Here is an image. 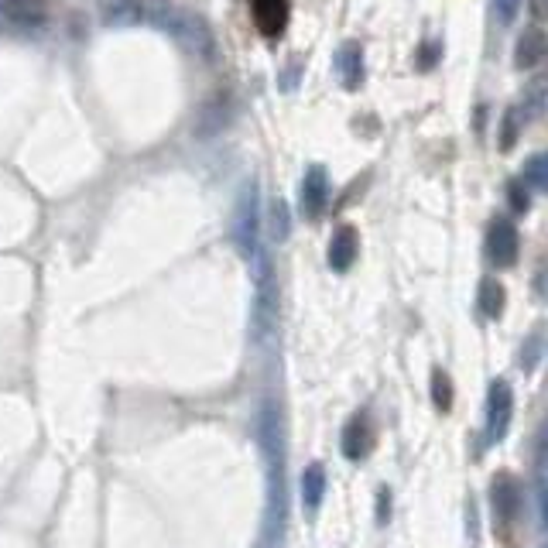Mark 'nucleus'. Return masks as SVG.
Instances as JSON below:
<instances>
[{"instance_id":"obj_2","label":"nucleus","mask_w":548,"mask_h":548,"mask_svg":"<svg viewBox=\"0 0 548 548\" xmlns=\"http://www.w3.org/2000/svg\"><path fill=\"white\" fill-rule=\"evenodd\" d=\"M168 35L179 42L185 52L196 55L199 62H216L220 59V48H216V38H213V28L199 18V14H189V11H175V14H161L155 18Z\"/></svg>"},{"instance_id":"obj_8","label":"nucleus","mask_w":548,"mask_h":548,"mask_svg":"<svg viewBox=\"0 0 548 548\" xmlns=\"http://www.w3.org/2000/svg\"><path fill=\"white\" fill-rule=\"evenodd\" d=\"M360 254V237L353 227H343L333 233V240H329V268L333 271H350L353 261H357Z\"/></svg>"},{"instance_id":"obj_11","label":"nucleus","mask_w":548,"mask_h":548,"mask_svg":"<svg viewBox=\"0 0 548 548\" xmlns=\"http://www.w3.org/2000/svg\"><path fill=\"white\" fill-rule=\"evenodd\" d=\"M490 497H494V511L501 521H514V514H518L521 507V487L514 483L507 473H501L494 483H490Z\"/></svg>"},{"instance_id":"obj_4","label":"nucleus","mask_w":548,"mask_h":548,"mask_svg":"<svg viewBox=\"0 0 548 548\" xmlns=\"http://www.w3.org/2000/svg\"><path fill=\"white\" fill-rule=\"evenodd\" d=\"M511 415H514V391L507 381L490 384V398H487V435L490 439H504L511 429Z\"/></svg>"},{"instance_id":"obj_17","label":"nucleus","mask_w":548,"mask_h":548,"mask_svg":"<svg viewBox=\"0 0 548 548\" xmlns=\"http://www.w3.org/2000/svg\"><path fill=\"white\" fill-rule=\"evenodd\" d=\"M525 182L531 185V189L545 192L548 196V151H542V155H531L525 161Z\"/></svg>"},{"instance_id":"obj_21","label":"nucleus","mask_w":548,"mask_h":548,"mask_svg":"<svg viewBox=\"0 0 548 548\" xmlns=\"http://www.w3.org/2000/svg\"><path fill=\"white\" fill-rule=\"evenodd\" d=\"M268 233H271L274 240H285L288 237V206H285V199H271Z\"/></svg>"},{"instance_id":"obj_6","label":"nucleus","mask_w":548,"mask_h":548,"mask_svg":"<svg viewBox=\"0 0 548 548\" xmlns=\"http://www.w3.org/2000/svg\"><path fill=\"white\" fill-rule=\"evenodd\" d=\"M251 14H254L257 31L274 42V38L285 35L292 4H288V0H251Z\"/></svg>"},{"instance_id":"obj_19","label":"nucleus","mask_w":548,"mask_h":548,"mask_svg":"<svg viewBox=\"0 0 548 548\" xmlns=\"http://www.w3.org/2000/svg\"><path fill=\"white\" fill-rule=\"evenodd\" d=\"M432 401H435V408H442V411L453 408V381H449L446 370H435L432 374Z\"/></svg>"},{"instance_id":"obj_22","label":"nucleus","mask_w":548,"mask_h":548,"mask_svg":"<svg viewBox=\"0 0 548 548\" xmlns=\"http://www.w3.org/2000/svg\"><path fill=\"white\" fill-rule=\"evenodd\" d=\"M507 199H511V209H514V213H528V209H531V199H528L525 185H521L518 179L507 185Z\"/></svg>"},{"instance_id":"obj_13","label":"nucleus","mask_w":548,"mask_h":548,"mask_svg":"<svg viewBox=\"0 0 548 548\" xmlns=\"http://www.w3.org/2000/svg\"><path fill=\"white\" fill-rule=\"evenodd\" d=\"M336 69H340L346 90H360V83H364V48L357 42H346L336 55Z\"/></svg>"},{"instance_id":"obj_20","label":"nucleus","mask_w":548,"mask_h":548,"mask_svg":"<svg viewBox=\"0 0 548 548\" xmlns=\"http://www.w3.org/2000/svg\"><path fill=\"white\" fill-rule=\"evenodd\" d=\"M521 124H525V114H521V107H507V114H504V127H501V148H504V151H511V148H514V141H518Z\"/></svg>"},{"instance_id":"obj_16","label":"nucleus","mask_w":548,"mask_h":548,"mask_svg":"<svg viewBox=\"0 0 548 548\" xmlns=\"http://www.w3.org/2000/svg\"><path fill=\"white\" fill-rule=\"evenodd\" d=\"M477 305H480V312H483L487 319H497V316H501V312H504V285H501V281L483 278V281H480Z\"/></svg>"},{"instance_id":"obj_23","label":"nucleus","mask_w":548,"mask_h":548,"mask_svg":"<svg viewBox=\"0 0 548 548\" xmlns=\"http://www.w3.org/2000/svg\"><path fill=\"white\" fill-rule=\"evenodd\" d=\"M439 55H442V42H425L418 48V69L429 72L435 62H439Z\"/></svg>"},{"instance_id":"obj_15","label":"nucleus","mask_w":548,"mask_h":548,"mask_svg":"<svg viewBox=\"0 0 548 548\" xmlns=\"http://www.w3.org/2000/svg\"><path fill=\"white\" fill-rule=\"evenodd\" d=\"M103 18L114 24V28H127V24L144 21V7H141V0H107Z\"/></svg>"},{"instance_id":"obj_25","label":"nucleus","mask_w":548,"mask_h":548,"mask_svg":"<svg viewBox=\"0 0 548 548\" xmlns=\"http://www.w3.org/2000/svg\"><path fill=\"white\" fill-rule=\"evenodd\" d=\"M388 518H391V490L384 487L381 494H377V521H381V525H388Z\"/></svg>"},{"instance_id":"obj_7","label":"nucleus","mask_w":548,"mask_h":548,"mask_svg":"<svg viewBox=\"0 0 548 548\" xmlns=\"http://www.w3.org/2000/svg\"><path fill=\"white\" fill-rule=\"evenodd\" d=\"M329 206V175L322 165H312L302 179V213L309 220H319Z\"/></svg>"},{"instance_id":"obj_27","label":"nucleus","mask_w":548,"mask_h":548,"mask_svg":"<svg viewBox=\"0 0 548 548\" xmlns=\"http://www.w3.org/2000/svg\"><path fill=\"white\" fill-rule=\"evenodd\" d=\"M545 548H548V545H545Z\"/></svg>"},{"instance_id":"obj_24","label":"nucleus","mask_w":548,"mask_h":548,"mask_svg":"<svg viewBox=\"0 0 548 548\" xmlns=\"http://www.w3.org/2000/svg\"><path fill=\"white\" fill-rule=\"evenodd\" d=\"M518 11H521V0H494V14L501 24H514Z\"/></svg>"},{"instance_id":"obj_26","label":"nucleus","mask_w":548,"mask_h":548,"mask_svg":"<svg viewBox=\"0 0 548 548\" xmlns=\"http://www.w3.org/2000/svg\"><path fill=\"white\" fill-rule=\"evenodd\" d=\"M538 507H542V521H545V528H548V480L538 483Z\"/></svg>"},{"instance_id":"obj_3","label":"nucleus","mask_w":548,"mask_h":548,"mask_svg":"<svg viewBox=\"0 0 548 548\" xmlns=\"http://www.w3.org/2000/svg\"><path fill=\"white\" fill-rule=\"evenodd\" d=\"M233 244H237L240 257L254 261L257 244H261V203H257V185L247 182L244 192L237 196V209H233Z\"/></svg>"},{"instance_id":"obj_1","label":"nucleus","mask_w":548,"mask_h":548,"mask_svg":"<svg viewBox=\"0 0 548 548\" xmlns=\"http://www.w3.org/2000/svg\"><path fill=\"white\" fill-rule=\"evenodd\" d=\"M261 449L268 459V477H271V528H278L281 511H285V418H281L278 401H264L261 405Z\"/></svg>"},{"instance_id":"obj_14","label":"nucleus","mask_w":548,"mask_h":548,"mask_svg":"<svg viewBox=\"0 0 548 548\" xmlns=\"http://www.w3.org/2000/svg\"><path fill=\"white\" fill-rule=\"evenodd\" d=\"M322 497H326V466L322 463H312L309 470L302 473V501H305V511L316 514Z\"/></svg>"},{"instance_id":"obj_9","label":"nucleus","mask_w":548,"mask_h":548,"mask_svg":"<svg viewBox=\"0 0 548 548\" xmlns=\"http://www.w3.org/2000/svg\"><path fill=\"white\" fill-rule=\"evenodd\" d=\"M0 18L18 24V28H42L45 0H0Z\"/></svg>"},{"instance_id":"obj_18","label":"nucleus","mask_w":548,"mask_h":548,"mask_svg":"<svg viewBox=\"0 0 548 548\" xmlns=\"http://www.w3.org/2000/svg\"><path fill=\"white\" fill-rule=\"evenodd\" d=\"M545 103H548V76H538V79H531L528 83V90H525V120L528 114H542L545 110Z\"/></svg>"},{"instance_id":"obj_12","label":"nucleus","mask_w":548,"mask_h":548,"mask_svg":"<svg viewBox=\"0 0 548 548\" xmlns=\"http://www.w3.org/2000/svg\"><path fill=\"white\" fill-rule=\"evenodd\" d=\"M548 52V38L542 28H525L518 38V48H514V66L518 69H531L542 62V55Z\"/></svg>"},{"instance_id":"obj_10","label":"nucleus","mask_w":548,"mask_h":548,"mask_svg":"<svg viewBox=\"0 0 548 548\" xmlns=\"http://www.w3.org/2000/svg\"><path fill=\"white\" fill-rule=\"evenodd\" d=\"M374 446V432H370L367 415H353L350 425L343 429V456L346 459H364Z\"/></svg>"},{"instance_id":"obj_5","label":"nucleus","mask_w":548,"mask_h":548,"mask_svg":"<svg viewBox=\"0 0 548 548\" xmlns=\"http://www.w3.org/2000/svg\"><path fill=\"white\" fill-rule=\"evenodd\" d=\"M518 251H521V240H518V230H514L511 220H494L490 223V233H487V257L497 264V268H511L518 261Z\"/></svg>"}]
</instances>
